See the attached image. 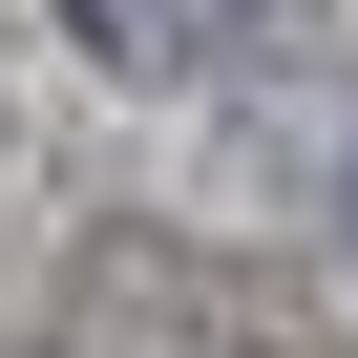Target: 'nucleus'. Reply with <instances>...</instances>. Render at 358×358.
I'll return each instance as SVG.
<instances>
[{
	"label": "nucleus",
	"instance_id": "f257e3e1",
	"mask_svg": "<svg viewBox=\"0 0 358 358\" xmlns=\"http://www.w3.org/2000/svg\"><path fill=\"white\" fill-rule=\"evenodd\" d=\"M64 22H85L106 64H148V85H190V64H232V43H253V0H64Z\"/></svg>",
	"mask_w": 358,
	"mask_h": 358
}]
</instances>
